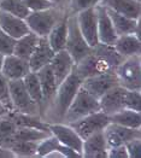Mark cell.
Masks as SVG:
<instances>
[{"mask_svg":"<svg viewBox=\"0 0 141 158\" xmlns=\"http://www.w3.org/2000/svg\"><path fill=\"white\" fill-rule=\"evenodd\" d=\"M48 135H51V132L40 131V129H35V128H28V127H17L16 132L13 134V139L40 143Z\"/></svg>","mask_w":141,"mask_h":158,"instance_id":"f546056e","label":"cell"},{"mask_svg":"<svg viewBox=\"0 0 141 158\" xmlns=\"http://www.w3.org/2000/svg\"><path fill=\"white\" fill-rule=\"evenodd\" d=\"M9 116L13 119L17 127H28V128H35L40 131L50 132L48 122L42 121L38 115H28V114H22L17 111H11L9 112Z\"/></svg>","mask_w":141,"mask_h":158,"instance_id":"4316f807","label":"cell"},{"mask_svg":"<svg viewBox=\"0 0 141 158\" xmlns=\"http://www.w3.org/2000/svg\"><path fill=\"white\" fill-rule=\"evenodd\" d=\"M97 10V17H98V39L100 44L114 46L117 34L114 28V24L111 22V18L106 11V7L103 4H98L95 6Z\"/></svg>","mask_w":141,"mask_h":158,"instance_id":"5bb4252c","label":"cell"},{"mask_svg":"<svg viewBox=\"0 0 141 158\" xmlns=\"http://www.w3.org/2000/svg\"><path fill=\"white\" fill-rule=\"evenodd\" d=\"M16 129H17V126L9 115L0 118V146L10 150V146L15 141L13 134L16 132Z\"/></svg>","mask_w":141,"mask_h":158,"instance_id":"83f0119b","label":"cell"},{"mask_svg":"<svg viewBox=\"0 0 141 158\" xmlns=\"http://www.w3.org/2000/svg\"><path fill=\"white\" fill-rule=\"evenodd\" d=\"M52 153H58L62 157L66 158H76L82 157L81 153L73 150L71 147H68L65 145H62L53 135H48L44 140H41L38 145L36 150V157H48Z\"/></svg>","mask_w":141,"mask_h":158,"instance_id":"7c38bea8","label":"cell"},{"mask_svg":"<svg viewBox=\"0 0 141 158\" xmlns=\"http://www.w3.org/2000/svg\"><path fill=\"white\" fill-rule=\"evenodd\" d=\"M9 87L13 111L28 115H39L40 105L35 103L29 95L23 83V80H9Z\"/></svg>","mask_w":141,"mask_h":158,"instance_id":"8992f818","label":"cell"},{"mask_svg":"<svg viewBox=\"0 0 141 158\" xmlns=\"http://www.w3.org/2000/svg\"><path fill=\"white\" fill-rule=\"evenodd\" d=\"M117 85L119 83H118V79L116 76L115 70L99 73L93 76L86 77L82 81V87L98 99L104 93L107 92L109 89H111Z\"/></svg>","mask_w":141,"mask_h":158,"instance_id":"9c48e42d","label":"cell"},{"mask_svg":"<svg viewBox=\"0 0 141 158\" xmlns=\"http://www.w3.org/2000/svg\"><path fill=\"white\" fill-rule=\"evenodd\" d=\"M22 1L30 12L31 11H41V10L51 9V7L56 6L50 0H22Z\"/></svg>","mask_w":141,"mask_h":158,"instance_id":"8d00e7d4","label":"cell"},{"mask_svg":"<svg viewBox=\"0 0 141 158\" xmlns=\"http://www.w3.org/2000/svg\"><path fill=\"white\" fill-rule=\"evenodd\" d=\"M109 117H110L111 123H116V124L128 127V128H135V129H140L141 128L140 111H135V110L124 107V109L115 112V114L110 115Z\"/></svg>","mask_w":141,"mask_h":158,"instance_id":"cb8c5ba5","label":"cell"},{"mask_svg":"<svg viewBox=\"0 0 141 158\" xmlns=\"http://www.w3.org/2000/svg\"><path fill=\"white\" fill-rule=\"evenodd\" d=\"M68 23V34L65 41V51L71 56L75 64L83 59L86 56L92 52V47L82 36L76 21V13H70L66 17Z\"/></svg>","mask_w":141,"mask_h":158,"instance_id":"277c9868","label":"cell"},{"mask_svg":"<svg viewBox=\"0 0 141 158\" xmlns=\"http://www.w3.org/2000/svg\"><path fill=\"white\" fill-rule=\"evenodd\" d=\"M104 6L133 19L141 18V2L136 0H102Z\"/></svg>","mask_w":141,"mask_h":158,"instance_id":"44dd1931","label":"cell"},{"mask_svg":"<svg viewBox=\"0 0 141 158\" xmlns=\"http://www.w3.org/2000/svg\"><path fill=\"white\" fill-rule=\"evenodd\" d=\"M118 83L126 89H141L140 56L124 58L115 69Z\"/></svg>","mask_w":141,"mask_h":158,"instance_id":"5b68a950","label":"cell"},{"mask_svg":"<svg viewBox=\"0 0 141 158\" xmlns=\"http://www.w3.org/2000/svg\"><path fill=\"white\" fill-rule=\"evenodd\" d=\"M66 17H68V15H65L64 17L53 27L50 34L46 36L50 46L53 48L54 52L62 51L65 48V41H66V34H68Z\"/></svg>","mask_w":141,"mask_h":158,"instance_id":"484cf974","label":"cell"},{"mask_svg":"<svg viewBox=\"0 0 141 158\" xmlns=\"http://www.w3.org/2000/svg\"><path fill=\"white\" fill-rule=\"evenodd\" d=\"M141 92L140 89H127L124 95V107L140 111Z\"/></svg>","mask_w":141,"mask_h":158,"instance_id":"836d02e7","label":"cell"},{"mask_svg":"<svg viewBox=\"0 0 141 158\" xmlns=\"http://www.w3.org/2000/svg\"><path fill=\"white\" fill-rule=\"evenodd\" d=\"M0 29L16 40L30 31L26 19L4 11H0Z\"/></svg>","mask_w":141,"mask_h":158,"instance_id":"d6986e66","label":"cell"},{"mask_svg":"<svg viewBox=\"0 0 141 158\" xmlns=\"http://www.w3.org/2000/svg\"><path fill=\"white\" fill-rule=\"evenodd\" d=\"M100 2L102 0H69V6L71 7V13H77L86 9L94 7Z\"/></svg>","mask_w":141,"mask_h":158,"instance_id":"d590c367","label":"cell"},{"mask_svg":"<svg viewBox=\"0 0 141 158\" xmlns=\"http://www.w3.org/2000/svg\"><path fill=\"white\" fill-rule=\"evenodd\" d=\"M75 70L82 77V80H85L86 77L93 76L95 74L115 70V69L106 60H104L102 57H99L97 53L93 52V50H92V52L88 56H86L83 59H81L78 63L75 64Z\"/></svg>","mask_w":141,"mask_h":158,"instance_id":"8fae6325","label":"cell"},{"mask_svg":"<svg viewBox=\"0 0 141 158\" xmlns=\"http://www.w3.org/2000/svg\"><path fill=\"white\" fill-rule=\"evenodd\" d=\"M50 66H51L53 75L56 77L57 85H59L74 70L75 62L71 58V56L66 52L65 50H62V51H58V52L54 53L51 63H50Z\"/></svg>","mask_w":141,"mask_h":158,"instance_id":"2e32d148","label":"cell"},{"mask_svg":"<svg viewBox=\"0 0 141 158\" xmlns=\"http://www.w3.org/2000/svg\"><path fill=\"white\" fill-rule=\"evenodd\" d=\"M48 129H50L52 135L62 145L71 147L73 150H75L78 153L82 155L83 140L74 131V128L70 124H66V123H63V122H56V123H50L48 122Z\"/></svg>","mask_w":141,"mask_h":158,"instance_id":"30bf717a","label":"cell"},{"mask_svg":"<svg viewBox=\"0 0 141 158\" xmlns=\"http://www.w3.org/2000/svg\"><path fill=\"white\" fill-rule=\"evenodd\" d=\"M12 157H15V156H13L11 150L0 146V158H12Z\"/></svg>","mask_w":141,"mask_h":158,"instance_id":"ab89813d","label":"cell"},{"mask_svg":"<svg viewBox=\"0 0 141 158\" xmlns=\"http://www.w3.org/2000/svg\"><path fill=\"white\" fill-rule=\"evenodd\" d=\"M36 75L40 81V86H41V91H42V99H44V104H47L53 100L54 94L57 91V81L53 75L50 64L42 66L41 69H39L36 71Z\"/></svg>","mask_w":141,"mask_h":158,"instance_id":"7402d4cb","label":"cell"},{"mask_svg":"<svg viewBox=\"0 0 141 158\" xmlns=\"http://www.w3.org/2000/svg\"><path fill=\"white\" fill-rule=\"evenodd\" d=\"M54 51L50 46L47 38H40L36 48L34 50L33 54L29 57L28 62L31 71H38L42 66L50 64L54 56Z\"/></svg>","mask_w":141,"mask_h":158,"instance_id":"ffe728a7","label":"cell"},{"mask_svg":"<svg viewBox=\"0 0 141 158\" xmlns=\"http://www.w3.org/2000/svg\"><path fill=\"white\" fill-rule=\"evenodd\" d=\"M22 80H23L26 89L28 91L29 95L31 97V99L35 103H38L40 106L44 104L42 91H41V86H40V81L36 75V71H29Z\"/></svg>","mask_w":141,"mask_h":158,"instance_id":"f1b7e54d","label":"cell"},{"mask_svg":"<svg viewBox=\"0 0 141 158\" xmlns=\"http://www.w3.org/2000/svg\"><path fill=\"white\" fill-rule=\"evenodd\" d=\"M107 158H129L124 145L107 148Z\"/></svg>","mask_w":141,"mask_h":158,"instance_id":"f35d334b","label":"cell"},{"mask_svg":"<svg viewBox=\"0 0 141 158\" xmlns=\"http://www.w3.org/2000/svg\"><path fill=\"white\" fill-rule=\"evenodd\" d=\"M82 81H83L82 77L77 74V71L74 68L70 75L58 85L54 98L52 100L54 106V116L56 118H58V122L63 121L65 112L69 105L71 104V102L74 100L78 88L82 85Z\"/></svg>","mask_w":141,"mask_h":158,"instance_id":"6da1fadb","label":"cell"},{"mask_svg":"<svg viewBox=\"0 0 141 158\" xmlns=\"http://www.w3.org/2000/svg\"><path fill=\"white\" fill-rule=\"evenodd\" d=\"M7 80H22L30 70L29 62L16 54L5 56L0 70Z\"/></svg>","mask_w":141,"mask_h":158,"instance_id":"9a60e30c","label":"cell"},{"mask_svg":"<svg viewBox=\"0 0 141 158\" xmlns=\"http://www.w3.org/2000/svg\"><path fill=\"white\" fill-rule=\"evenodd\" d=\"M82 157L107 158V145L103 132L94 133L83 140Z\"/></svg>","mask_w":141,"mask_h":158,"instance_id":"ac0fdd59","label":"cell"},{"mask_svg":"<svg viewBox=\"0 0 141 158\" xmlns=\"http://www.w3.org/2000/svg\"><path fill=\"white\" fill-rule=\"evenodd\" d=\"M0 11L7 12L23 19H26V17L30 12L22 0H0Z\"/></svg>","mask_w":141,"mask_h":158,"instance_id":"1f68e13d","label":"cell"},{"mask_svg":"<svg viewBox=\"0 0 141 158\" xmlns=\"http://www.w3.org/2000/svg\"><path fill=\"white\" fill-rule=\"evenodd\" d=\"M39 39H40V36H38L35 33H33V31L27 33L26 35H23L19 39L16 40L13 54L28 60L29 57L33 54L34 50L36 48Z\"/></svg>","mask_w":141,"mask_h":158,"instance_id":"d4e9b609","label":"cell"},{"mask_svg":"<svg viewBox=\"0 0 141 158\" xmlns=\"http://www.w3.org/2000/svg\"><path fill=\"white\" fill-rule=\"evenodd\" d=\"M39 143L26 141V140H15L10 150L15 157H36V150Z\"/></svg>","mask_w":141,"mask_h":158,"instance_id":"4dcf8cb0","label":"cell"},{"mask_svg":"<svg viewBox=\"0 0 141 158\" xmlns=\"http://www.w3.org/2000/svg\"><path fill=\"white\" fill-rule=\"evenodd\" d=\"M76 21L78 29L87 44L93 48L99 44L98 39V17L95 6L86 9L76 13Z\"/></svg>","mask_w":141,"mask_h":158,"instance_id":"ba28073f","label":"cell"},{"mask_svg":"<svg viewBox=\"0 0 141 158\" xmlns=\"http://www.w3.org/2000/svg\"><path fill=\"white\" fill-rule=\"evenodd\" d=\"M4 58H5V56H4L2 53H0V70H1V66H2V62H4Z\"/></svg>","mask_w":141,"mask_h":158,"instance_id":"7bdbcfd3","label":"cell"},{"mask_svg":"<svg viewBox=\"0 0 141 158\" xmlns=\"http://www.w3.org/2000/svg\"><path fill=\"white\" fill-rule=\"evenodd\" d=\"M100 111V105H99V99L92 95L88 91H86L82 85L78 88L76 95L71 104L69 105L64 117H63V123H71L75 122L76 119H80L89 114Z\"/></svg>","mask_w":141,"mask_h":158,"instance_id":"7a4b0ae2","label":"cell"},{"mask_svg":"<svg viewBox=\"0 0 141 158\" xmlns=\"http://www.w3.org/2000/svg\"><path fill=\"white\" fill-rule=\"evenodd\" d=\"M126 88L121 85H117L105 92L99 98V105L100 111H103L106 115H112L117 111L124 109V95H126Z\"/></svg>","mask_w":141,"mask_h":158,"instance_id":"4fadbf2b","label":"cell"},{"mask_svg":"<svg viewBox=\"0 0 141 158\" xmlns=\"http://www.w3.org/2000/svg\"><path fill=\"white\" fill-rule=\"evenodd\" d=\"M106 11H107L110 18H111V22L114 24L116 34L118 36L119 35H126V34H135L140 39V19L129 18L127 16H123V15L116 12V11L109 9V7H106Z\"/></svg>","mask_w":141,"mask_h":158,"instance_id":"e0dca14e","label":"cell"},{"mask_svg":"<svg viewBox=\"0 0 141 158\" xmlns=\"http://www.w3.org/2000/svg\"><path fill=\"white\" fill-rule=\"evenodd\" d=\"M15 44L16 39H13L12 36H10L9 34H6L4 30L0 29V53H2L4 56L12 54L15 50Z\"/></svg>","mask_w":141,"mask_h":158,"instance_id":"e575fe53","label":"cell"},{"mask_svg":"<svg viewBox=\"0 0 141 158\" xmlns=\"http://www.w3.org/2000/svg\"><path fill=\"white\" fill-rule=\"evenodd\" d=\"M136 1H140V2H141V0H136Z\"/></svg>","mask_w":141,"mask_h":158,"instance_id":"ee69618b","label":"cell"},{"mask_svg":"<svg viewBox=\"0 0 141 158\" xmlns=\"http://www.w3.org/2000/svg\"><path fill=\"white\" fill-rule=\"evenodd\" d=\"M109 123H110L109 115L104 114L103 111H97L82 118L76 119L75 122H71L69 124L81 136V139L85 140L94 133L103 132Z\"/></svg>","mask_w":141,"mask_h":158,"instance_id":"52a82bcc","label":"cell"},{"mask_svg":"<svg viewBox=\"0 0 141 158\" xmlns=\"http://www.w3.org/2000/svg\"><path fill=\"white\" fill-rule=\"evenodd\" d=\"M9 112H10V111L0 103V118L4 117V116H6V115H9Z\"/></svg>","mask_w":141,"mask_h":158,"instance_id":"b9f144b4","label":"cell"},{"mask_svg":"<svg viewBox=\"0 0 141 158\" xmlns=\"http://www.w3.org/2000/svg\"><path fill=\"white\" fill-rule=\"evenodd\" d=\"M114 48L123 58H128V57H133V56H140V39L135 34L119 35V36H117L115 44H114Z\"/></svg>","mask_w":141,"mask_h":158,"instance_id":"603a6c76","label":"cell"},{"mask_svg":"<svg viewBox=\"0 0 141 158\" xmlns=\"http://www.w3.org/2000/svg\"><path fill=\"white\" fill-rule=\"evenodd\" d=\"M64 16L65 13L60 11L59 6H54L41 11L29 12V15L26 17V22L30 31L35 33L40 38H46L53 29V27Z\"/></svg>","mask_w":141,"mask_h":158,"instance_id":"3957f363","label":"cell"},{"mask_svg":"<svg viewBox=\"0 0 141 158\" xmlns=\"http://www.w3.org/2000/svg\"><path fill=\"white\" fill-rule=\"evenodd\" d=\"M0 103L5 106L10 112L13 111V105L10 97V87H9V80L4 76V74L0 71Z\"/></svg>","mask_w":141,"mask_h":158,"instance_id":"d6a6232c","label":"cell"},{"mask_svg":"<svg viewBox=\"0 0 141 158\" xmlns=\"http://www.w3.org/2000/svg\"><path fill=\"white\" fill-rule=\"evenodd\" d=\"M52 4H54L56 6H63L65 4H69V0H50Z\"/></svg>","mask_w":141,"mask_h":158,"instance_id":"60d3db41","label":"cell"},{"mask_svg":"<svg viewBox=\"0 0 141 158\" xmlns=\"http://www.w3.org/2000/svg\"><path fill=\"white\" fill-rule=\"evenodd\" d=\"M129 158H139L141 153V138L133 139L124 144Z\"/></svg>","mask_w":141,"mask_h":158,"instance_id":"74e56055","label":"cell"}]
</instances>
